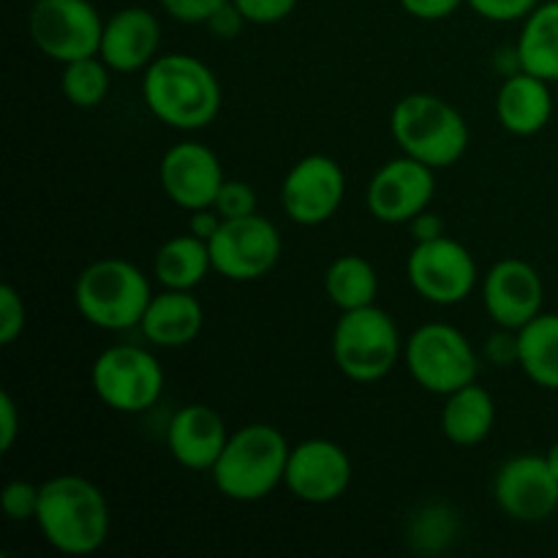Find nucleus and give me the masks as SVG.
I'll return each instance as SVG.
<instances>
[{
	"instance_id": "f257e3e1",
	"label": "nucleus",
	"mask_w": 558,
	"mask_h": 558,
	"mask_svg": "<svg viewBox=\"0 0 558 558\" xmlns=\"http://www.w3.org/2000/svg\"><path fill=\"white\" fill-rule=\"evenodd\" d=\"M36 526L63 556H90L104 548L112 512L104 490L82 474H54L41 483Z\"/></svg>"
},
{
	"instance_id": "f03ea898",
	"label": "nucleus",
	"mask_w": 558,
	"mask_h": 558,
	"mask_svg": "<svg viewBox=\"0 0 558 558\" xmlns=\"http://www.w3.org/2000/svg\"><path fill=\"white\" fill-rule=\"evenodd\" d=\"M142 98L153 118L178 131L207 129L221 112V82L207 63L185 52L161 54L145 69Z\"/></svg>"
},
{
	"instance_id": "7ed1b4c3",
	"label": "nucleus",
	"mask_w": 558,
	"mask_h": 558,
	"mask_svg": "<svg viewBox=\"0 0 558 558\" xmlns=\"http://www.w3.org/2000/svg\"><path fill=\"white\" fill-rule=\"evenodd\" d=\"M292 445L270 423H251L229 434L227 447L210 469L218 494L240 505L267 499L287 477Z\"/></svg>"
},
{
	"instance_id": "20e7f679",
	"label": "nucleus",
	"mask_w": 558,
	"mask_h": 558,
	"mask_svg": "<svg viewBox=\"0 0 558 558\" xmlns=\"http://www.w3.org/2000/svg\"><path fill=\"white\" fill-rule=\"evenodd\" d=\"M150 300V278L118 256L87 265L74 283V305L80 316L87 325L107 332L140 327Z\"/></svg>"
},
{
	"instance_id": "39448f33",
	"label": "nucleus",
	"mask_w": 558,
	"mask_h": 558,
	"mask_svg": "<svg viewBox=\"0 0 558 558\" xmlns=\"http://www.w3.org/2000/svg\"><path fill=\"white\" fill-rule=\"evenodd\" d=\"M392 140L403 156L434 169L452 167L469 147V125L463 114L434 93H409L392 107Z\"/></svg>"
},
{
	"instance_id": "423d86ee",
	"label": "nucleus",
	"mask_w": 558,
	"mask_h": 558,
	"mask_svg": "<svg viewBox=\"0 0 558 558\" xmlns=\"http://www.w3.org/2000/svg\"><path fill=\"white\" fill-rule=\"evenodd\" d=\"M403 357V341L396 319L379 305L341 311L332 330V360L352 381H379Z\"/></svg>"
},
{
	"instance_id": "0eeeda50",
	"label": "nucleus",
	"mask_w": 558,
	"mask_h": 558,
	"mask_svg": "<svg viewBox=\"0 0 558 558\" xmlns=\"http://www.w3.org/2000/svg\"><path fill=\"white\" fill-rule=\"evenodd\" d=\"M403 363L409 376L425 392L441 398L477 381L480 374L477 349L447 322H428L417 327L403 343Z\"/></svg>"
},
{
	"instance_id": "6e6552de",
	"label": "nucleus",
	"mask_w": 558,
	"mask_h": 558,
	"mask_svg": "<svg viewBox=\"0 0 558 558\" xmlns=\"http://www.w3.org/2000/svg\"><path fill=\"white\" fill-rule=\"evenodd\" d=\"M90 381L104 407L120 414H142L161 398L163 368L145 347L114 343L93 360Z\"/></svg>"
},
{
	"instance_id": "1a4fd4ad",
	"label": "nucleus",
	"mask_w": 558,
	"mask_h": 558,
	"mask_svg": "<svg viewBox=\"0 0 558 558\" xmlns=\"http://www.w3.org/2000/svg\"><path fill=\"white\" fill-rule=\"evenodd\" d=\"M27 31L44 58L65 65L98 54L104 20L90 0H36Z\"/></svg>"
},
{
	"instance_id": "9d476101",
	"label": "nucleus",
	"mask_w": 558,
	"mask_h": 558,
	"mask_svg": "<svg viewBox=\"0 0 558 558\" xmlns=\"http://www.w3.org/2000/svg\"><path fill=\"white\" fill-rule=\"evenodd\" d=\"M207 245H210L213 270L227 281L238 283L265 278L278 265L283 251L278 227L259 213L243 218H223Z\"/></svg>"
},
{
	"instance_id": "9b49d317",
	"label": "nucleus",
	"mask_w": 558,
	"mask_h": 558,
	"mask_svg": "<svg viewBox=\"0 0 558 558\" xmlns=\"http://www.w3.org/2000/svg\"><path fill=\"white\" fill-rule=\"evenodd\" d=\"M407 278L414 292L430 305H458L477 287V262L458 240H425L407 259Z\"/></svg>"
},
{
	"instance_id": "f8f14e48",
	"label": "nucleus",
	"mask_w": 558,
	"mask_h": 558,
	"mask_svg": "<svg viewBox=\"0 0 558 558\" xmlns=\"http://www.w3.org/2000/svg\"><path fill=\"white\" fill-rule=\"evenodd\" d=\"M347 194V174L330 156H305L294 163L281 183V205L289 221L319 227L330 221Z\"/></svg>"
},
{
	"instance_id": "ddd939ff",
	"label": "nucleus",
	"mask_w": 558,
	"mask_h": 558,
	"mask_svg": "<svg viewBox=\"0 0 558 558\" xmlns=\"http://www.w3.org/2000/svg\"><path fill=\"white\" fill-rule=\"evenodd\" d=\"M436 169L412 156L381 163L371 178L365 202L376 221L409 223L428 210L436 196Z\"/></svg>"
},
{
	"instance_id": "4468645a",
	"label": "nucleus",
	"mask_w": 558,
	"mask_h": 558,
	"mask_svg": "<svg viewBox=\"0 0 558 558\" xmlns=\"http://www.w3.org/2000/svg\"><path fill=\"white\" fill-rule=\"evenodd\" d=\"M494 501L521 523L548 521L558 510V477L545 456H515L494 477Z\"/></svg>"
},
{
	"instance_id": "2eb2a0df",
	"label": "nucleus",
	"mask_w": 558,
	"mask_h": 558,
	"mask_svg": "<svg viewBox=\"0 0 558 558\" xmlns=\"http://www.w3.org/2000/svg\"><path fill=\"white\" fill-rule=\"evenodd\" d=\"M352 458L330 439H305L292 447L283 485L305 505H330L352 485Z\"/></svg>"
},
{
	"instance_id": "dca6fc26",
	"label": "nucleus",
	"mask_w": 558,
	"mask_h": 558,
	"mask_svg": "<svg viewBox=\"0 0 558 558\" xmlns=\"http://www.w3.org/2000/svg\"><path fill=\"white\" fill-rule=\"evenodd\" d=\"M158 178H161V189L169 202L189 213L213 207L223 180H227L221 158L207 145L191 140L178 142L163 153Z\"/></svg>"
},
{
	"instance_id": "f3484780",
	"label": "nucleus",
	"mask_w": 558,
	"mask_h": 558,
	"mask_svg": "<svg viewBox=\"0 0 558 558\" xmlns=\"http://www.w3.org/2000/svg\"><path fill=\"white\" fill-rule=\"evenodd\" d=\"M483 305L496 327L521 330L534 316L543 314L545 283L529 262L501 259L485 272Z\"/></svg>"
},
{
	"instance_id": "a211bd4d",
	"label": "nucleus",
	"mask_w": 558,
	"mask_h": 558,
	"mask_svg": "<svg viewBox=\"0 0 558 558\" xmlns=\"http://www.w3.org/2000/svg\"><path fill=\"white\" fill-rule=\"evenodd\" d=\"M158 47H161V25L156 14L142 5H129L114 11L104 22L98 58L118 74H134L158 58Z\"/></svg>"
},
{
	"instance_id": "6ab92c4d",
	"label": "nucleus",
	"mask_w": 558,
	"mask_h": 558,
	"mask_svg": "<svg viewBox=\"0 0 558 558\" xmlns=\"http://www.w3.org/2000/svg\"><path fill=\"white\" fill-rule=\"evenodd\" d=\"M229 441L227 423L207 403H189L169 420L167 447L174 461L191 472H210Z\"/></svg>"
},
{
	"instance_id": "aec40b11",
	"label": "nucleus",
	"mask_w": 558,
	"mask_h": 558,
	"mask_svg": "<svg viewBox=\"0 0 558 558\" xmlns=\"http://www.w3.org/2000/svg\"><path fill=\"white\" fill-rule=\"evenodd\" d=\"M558 107L556 96L550 93V82L518 71V74L505 76L496 96V118L501 129L515 136H534L550 123L554 109Z\"/></svg>"
},
{
	"instance_id": "412c9836",
	"label": "nucleus",
	"mask_w": 558,
	"mask_h": 558,
	"mask_svg": "<svg viewBox=\"0 0 558 558\" xmlns=\"http://www.w3.org/2000/svg\"><path fill=\"white\" fill-rule=\"evenodd\" d=\"M205 327V308L194 292L185 289H163L153 294L140 330L153 347L183 349L199 338Z\"/></svg>"
},
{
	"instance_id": "4be33fe9",
	"label": "nucleus",
	"mask_w": 558,
	"mask_h": 558,
	"mask_svg": "<svg viewBox=\"0 0 558 558\" xmlns=\"http://www.w3.org/2000/svg\"><path fill=\"white\" fill-rule=\"evenodd\" d=\"M496 425V401L477 381L450 392L441 407V430L456 447H477Z\"/></svg>"
},
{
	"instance_id": "5701e85b",
	"label": "nucleus",
	"mask_w": 558,
	"mask_h": 558,
	"mask_svg": "<svg viewBox=\"0 0 558 558\" xmlns=\"http://www.w3.org/2000/svg\"><path fill=\"white\" fill-rule=\"evenodd\" d=\"M210 270V245H207V240L196 238L191 232L169 238L153 256V276L163 289L194 292Z\"/></svg>"
},
{
	"instance_id": "b1692460",
	"label": "nucleus",
	"mask_w": 558,
	"mask_h": 558,
	"mask_svg": "<svg viewBox=\"0 0 558 558\" xmlns=\"http://www.w3.org/2000/svg\"><path fill=\"white\" fill-rule=\"evenodd\" d=\"M515 47L523 71L539 80L558 82V0L539 3L523 20Z\"/></svg>"
},
{
	"instance_id": "393cba45",
	"label": "nucleus",
	"mask_w": 558,
	"mask_h": 558,
	"mask_svg": "<svg viewBox=\"0 0 558 558\" xmlns=\"http://www.w3.org/2000/svg\"><path fill=\"white\" fill-rule=\"evenodd\" d=\"M518 365L543 390H558V314L543 311L518 330Z\"/></svg>"
},
{
	"instance_id": "a878e982",
	"label": "nucleus",
	"mask_w": 558,
	"mask_h": 558,
	"mask_svg": "<svg viewBox=\"0 0 558 558\" xmlns=\"http://www.w3.org/2000/svg\"><path fill=\"white\" fill-rule=\"evenodd\" d=\"M325 292L330 303L341 311H357L376 303L379 294V276L376 267L365 256L343 254L327 267Z\"/></svg>"
},
{
	"instance_id": "bb28decb",
	"label": "nucleus",
	"mask_w": 558,
	"mask_h": 558,
	"mask_svg": "<svg viewBox=\"0 0 558 558\" xmlns=\"http://www.w3.org/2000/svg\"><path fill=\"white\" fill-rule=\"evenodd\" d=\"M112 87V69L98 54L71 60L60 74V90L76 109H96L107 101Z\"/></svg>"
},
{
	"instance_id": "cd10ccee",
	"label": "nucleus",
	"mask_w": 558,
	"mask_h": 558,
	"mask_svg": "<svg viewBox=\"0 0 558 558\" xmlns=\"http://www.w3.org/2000/svg\"><path fill=\"white\" fill-rule=\"evenodd\" d=\"M256 205H259V196H256L254 185L245 183V180H223L221 191H218L216 202H213V207H216L221 218L254 216Z\"/></svg>"
},
{
	"instance_id": "c85d7f7f",
	"label": "nucleus",
	"mask_w": 558,
	"mask_h": 558,
	"mask_svg": "<svg viewBox=\"0 0 558 558\" xmlns=\"http://www.w3.org/2000/svg\"><path fill=\"white\" fill-rule=\"evenodd\" d=\"M38 501H41V485H33L27 480H14L3 488V512L14 523L36 521Z\"/></svg>"
},
{
	"instance_id": "c756f323",
	"label": "nucleus",
	"mask_w": 558,
	"mask_h": 558,
	"mask_svg": "<svg viewBox=\"0 0 558 558\" xmlns=\"http://www.w3.org/2000/svg\"><path fill=\"white\" fill-rule=\"evenodd\" d=\"M27 308L22 294L11 283L0 287V347H11L25 332Z\"/></svg>"
},
{
	"instance_id": "7c9ffc66",
	"label": "nucleus",
	"mask_w": 558,
	"mask_h": 558,
	"mask_svg": "<svg viewBox=\"0 0 558 558\" xmlns=\"http://www.w3.org/2000/svg\"><path fill=\"white\" fill-rule=\"evenodd\" d=\"M469 9L490 22H518L526 20L539 0H466Z\"/></svg>"
},
{
	"instance_id": "2f4dec72",
	"label": "nucleus",
	"mask_w": 558,
	"mask_h": 558,
	"mask_svg": "<svg viewBox=\"0 0 558 558\" xmlns=\"http://www.w3.org/2000/svg\"><path fill=\"white\" fill-rule=\"evenodd\" d=\"M251 25H276L294 11L298 0H232Z\"/></svg>"
},
{
	"instance_id": "473e14b6",
	"label": "nucleus",
	"mask_w": 558,
	"mask_h": 558,
	"mask_svg": "<svg viewBox=\"0 0 558 558\" xmlns=\"http://www.w3.org/2000/svg\"><path fill=\"white\" fill-rule=\"evenodd\" d=\"M227 3L229 0H161L163 11L185 25H205L210 14H216Z\"/></svg>"
},
{
	"instance_id": "72a5a7b5",
	"label": "nucleus",
	"mask_w": 558,
	"mask_h": 558,
	"mask_svg": "<svg viewBox=\"0 0 558 558\" xmlns=\"http://www.w3.org/2000/svg\"><path fill=\"white\" fill-rule=\"evenodd\" d=\"M483 354L488 363L501 365H518V354H521V347H518V330H507V327H499L496 332H490L488 341H485Z\"/></svg>"
},
{
	"instance_id": "f704fd0d",
	"label": "nucleus",
	"mask_w": 558,
	"mask_h": 558,
	"mask_svg": "<svg viewBox=\"0 0 558 558\" xmlns=\"http://www.w3.org/2000/svg\"><path fill=\"white\" fill-rule=\"evenodd\" d=\"M243 25H245V16L240 14V9L232 3V0H229L227 5H221V9H218L216 14H210V20L205 22L210 36L221 38V41H232V38H238L240 31H243Z\"/></svg>"
},
{
	"instance_id": "c9c22d12",
	"label": "nucleus",
	"mask_w": 558,
	"mask_h": 558,
	"mask_svg": "<svg viewBox=\"0 0 558 558\" xmlns=\"http://www.w3.org/2000/svg\"><path fill=\"white\" fill-rule=\"evenodd\" d=\"M461 3H466V0H401L403 11H407L409 16L425 22L447 20V16H452L461 9Z\"/></svg>"
},
{
	"instance_id": "e433bc0d",
	"label": "nucleus",
	"mask_w": 558,
	"mask_h": 558,
	"mask_svg": "<svg viewBox=\"0 0 558 558\" xmlns=\"http://www.w3.org/2000/svg\"><path fill=\"white\" fill-rule=\"evenodd\" d=\"M20 409L9 392H0V452H11V447L20 439Z\"/></svg>"
},
{
	"instance_id": "4c0bfd02",
	"label": "nucleus",
	"mask_w": 558,
	"mask_h": 558,
	"mask_svg": "<svg viewBox=\"0 0 558 558\" xmlns=\"http://www.w3.org/2000/svg\"><path fill=\"white\" fill-rule=\"evenodd\" d=\"M409 234H412L414 243H425V240H436L445 234V221H441L436 213L423 210L420 216H414L409 221Z\"/></svg>"
},
{
	"instance_id": "58836bf2",
	"label": "nucleus",
	"mask_w": 558,
	"mask_h": 558,
	"mask_svg": "<svg viewBox=\"0 0 558 558\" xmlns=\"http://www.w3.org/2000/svg\"><path fill=\"white\" fill-rule=\"evenodd\" d=\"M223 218L218 216L216 207H202V210H194L189 218V232L196 234V238L202 240H210L213 234L218 232V227H221Z\"/></svg>"
},
{
	"instance_id": "ea45409f",
	"label": "nucleus",
	"mask_w": 558,
	"mask_h": 558,
	"mask_svg": "<svg viewBox=\"0 0 558 558\" xmlns=\"http://www.w3.org/2000/svg\"><path fill=\"white\" fill-rule=\"evenodd\" d=\"M545 458H548V466L554 469V474L558 477V441H554V445H550V450L545 452Z\"/></svg>"
},
{
	"instance_id": "a19ab883",
	"label": "nucleus",
	"mask_w": 558,
	"mask_h": 558,
	"mask_svg": "<svg viewBox=\"0 0 558 558\" xmlns=\"http://www.w3.org/2000/svg\"><path fill=\"white\" fill-rule=\"evenodd\" d=\"M556 101H558V93H556Z\"/></svg>"
}]
</instances>
